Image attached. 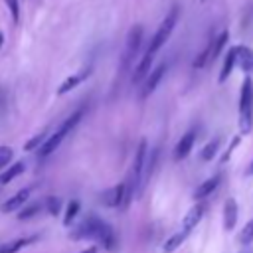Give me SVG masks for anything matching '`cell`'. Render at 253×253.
I'll use <instances>...</instances> for the list:
<instances>
[{
	"label": "cell",
	"mask_w": 253,
	"mask_h": 253,
	"mask_svg": "<svg viewBox=\"0 0 253 253\" xmlns=\"http://www.w3.org/2000/svg\"><path fill=\"white\" fill-rule=\"evenodd\" d=\"M83 115H85V109H83V107H81V109H77V111H73V113H71V115H69V117L59 125V128H57L55 132H51V134L43 140V144H42V146H40V150H38V152H40V156H49L51 152H55V150H57V146L61 144V140H63V138H65V136H67V134L77 126V123L81 121V117H83Z\"/></svg>",
	"instance_id": "cell-1"
},
{
	"label": "cell",
	"mask_w": 253,
	"mask_h": 253,
	"mask_svg": "<svg viewBox=\"0 0 253 253\" xmlns=\"http://www.w3.org/2000/svg\"><path fill=\"white\" fill-rule=\"evenodd\" d=\"M253 128V79L247 75L241 83L239 93V130L249 134Z\"/></svg>",
	"instance_id": "cell-2"
},
{
	"label": "cell",
	"mask_w": 253,
	"mask_h": 253,
	"mask_svg": "<svg viewBox=\"0 0 253 253\" xmlns=\"http://www.w3.org/2000/svg\"><path fill=\"white\" fill-rule=\"evenodd\" d=\"M178 18H180V10H178V6H172L170 12H168V14L164 16V20L160 22L158 30L154 32V36L150 38V43H148V47H146L148 53H152V55L158 53V49L166 43V40H168L170 34L174 32V28H176V24H178Z\"/></svg>",
	"instance_id": "cell-3"
},
{
	"label": "cell",
	"mask_w": 253,
	"mask_h": 253,
	"mask_svg": "<svg viewBox=\"0 0 253 253\" xmlns=\"http://www.w3.org/2000/svg\"><path fill=\"white\" fill-rule=\"evenodd\" d=\"M142 38H144V30H142V26L136 24V26H132V28L128 30V34H126V45H125V55H123L125 65H130L132 57L138 53L140 43H142Z\"/></svg>",
	"instance_id": "cell-4"
},
{
	"label": "cell",
	"mask_w": 253,
	"mask_h": 253,
	"mask_svg": "<svg viewBox=\"0 0 253 253\" xmlns=\"http://www.w3.org/2000/svg\"><path fill=\"white\" fill-rule=\"evenodd\" d=\"M164 71H166V63H158L154 69H150V73L144 77V83H142V89H140V99H146L156 91L158 83L164 77Z\"/></svg>",
	"instance_id": "cell-5"
},
{
	"label": "cell",
	"mask_w": 253,
	"mask_h": 253,
	"mask_svg": "<svg viewBox=\"0 0 253 253\" xmlns=\"http://www.w3.org/2000/svg\"><path fill=\"white\" fill-rule=\"evenodd\" d=\"M101 204L107 206V208H121V206H126V198H125V182L107 188V190L101 194Z\"/></svg>",
	"instance_id": "cell-6"
},
{
	"label": "cell",
	"mask_w": 253,
	"mask_h": 253,
	"mask_svg": "<svg viewBox=\"0 0 253 253\" xmlns=\"http://www.w3.org/2000/svg\"><path fill=\"white\" fill-rule=\"evenodd\" d=\"M30 194H32V188L28 186V188H22V190H18L16 194H12L6 202H2L0 204V211L2 213H12V211H18L28 200H30Z\"/></svg>",
	"instance_id": "cell-7"
},
{
	"label": "cell",
	"mask_w": 253,
	"mask_h": 253,
	"mask_svg": "<svg viewBox=\"0 0 253 253\" xmlns=\"http://www.w3.org/2000/svg\"><path fill=\"white\" fill-rule=\"evenodd\" d=\"M194 142H196V132H194V130H188L186 134H182V138H180V140L176 142V146H174V160H176V162L184 160V158L192 152Z\"/></svg>",
	"instance_id": "cell-8"
},
{
	"label": "cell",
	"mask_w": 253,
	"mask_h": 253,
	"mask_svg": "<svg viewBox=\"0 0 253 253\" xmlns=\"http://www.w3.org/2000/svg\"><path fill=\"white\" fill-rule=\"evenodd\" d=\"M204 211H206V206L204 204H194L190 210H188V213L184 215V219H182V229L186 231V233H192V229L202 221V217H204Z\"/></svg>",
	"instance_id": "cell-9"
},
{
	"label": "cell",
	"mask_w": 253,
	"mask_h": 253,
	"mask_svg": "<svg viewBox=\"0 0 253 253\" xmlns=\"http://www.w3.org/2000/svg\"><path fill=\"white\" fill-rule=\"evenodd\" d=\"M237 213H239L237 202L233 198H227L223 204V229L225 231H231L237 225Z\"/></svg>",
	"instance_id": "cell-10"
},
{
	"label": "cell",
	"mask_w": 253,
	"mask_h": 253,
	"mask_svg": "<svg viewBox=\"0 0 253 253\" xmlns=\"http://www.w3.org/2000/svg\"><path fill=\"white\" fill-rule=\"evenodd\" d=\"M235 65L245 71V73H253V49L247 45H237V53H235Z\"/></svg>",
	"instance_id": "cell-11"
},
{
	"label": "cell",
	"mask_w": 253,
	"mask_h": 253,
	"mask_svg": "<svg viewBox=\"0 0 253 253\" xmlns=\"http://www.w3.org/2000/svg\"><path fill=\"white\" fill-rule=\"evenodd\" d=\"M152 61H154V55L148 53V51H144V55H142V59L138 61V65H136V69H134V73H132V79H130L134 85L140 83V81L150 73V69H152Z\"/></svg>",
	"instance_id": "cell-12"
},
{
	"label": "cell",
	"mask_w": 253,
	"mask_h": 253,
	"mask_svg": "<svg viewBox=\"0 0 253 253\" xmlns=\"http://www.w3.org/2000/svg\"><path fill=\"white\" fill-rule=\"evenodd\" d=\"M219 180H221V176H219V174H215V176H211V178L204 180V182L196 188L194 198H196V200H206L208 196H211V194L215 192V188L219 186Z\"/></svg>",
	"instance_id": "cell-13"
},
{
	"label": "cell",
	"mask_w": 253,
	"mask_h": 253,
	"mask_svg": "<svg viewBox=\"0 0 253 253\" xmlns=\"http://www.w3.org/2000/svg\"><path fill=\"white\" fill-rule=\"evenodd\" d=\"M36 241H38V235L18 237V239H14V241H8V243L0 245V253H18L20 249H24V247H28V245H32V243H36Z\"/></svg>",
	"instance_id": "cell-14"
},
{
	"label": "cell",
	"mask_w": 253,
	"mask_h": 253,
	"mask_svg": "<svg viewBox=\"0 0 253 253\" xmlns=\"http://www.w3.org/2000/svg\"><path fill=\"white\" fill-rule=\"evenodd\" d=\"M91 75V69H87V71H81V73H73V75H69L59 87H57V95H65V93H69L71 89H75L79 83H83L87 77Z\"/></svg>",
	"instance_id": "cell-15"
},
{
	"label": "cell",
	"mask_w": 253,
	"mask_h": 253,
	"mask_svg": "<svg viewBox=\"0 0 253 253\" xmlns=\"http://www.w3.org/2000/svg\"><path fill=\"white\" fill-rule=\"evenodd\" d=\"M97 241H99L107 251H115V249H117V233H115V229H113L107 221L103 223V227H101V233H99Z\"/></svg>",
	"instance_id": "cell-16"
},
{
	"label": "cell",
	"mask_w": 253,
	"mask_h": 253,
	"mask_svg": "<svg viewBox=\"0 0 253 253\" xmlns=\"http://www.w3.org/2000/svg\"><path fill=\"white\" fill-rule=\"evenodd\" d=\"M235 53H237V45L229 47V51L225 53V59H223V65H221V69H219V77H217L219 83L227 81V77L231 75V71H233V67H235Z\"/></svg>",
	"instance_id": "cell-17"
},
{
	"label": "cell",
	"mask_w": 253,
	"mask_h": 253,
	"mask_svg": "<svg viewBox=\"0 0 253 253\" xmlns=\"http://www.w3.org/2000/svg\"><path fill=\"white\" fill-rule=\"evenodd\" d=\"M227 40H229V32L227 30H223V32H219L211 42H210V59H215L221 51H223V47H225V43H227Z\"/></svg>",
	"instance_id": "cell-18"
},
{
	"label": "cell",
	"mask_w": 253,
	"mask_h": 253,
	"mask_svg": "<svg viewBox=\"0 0 253 253\" xmlns=\"http://www.w3.org/2000/svg\"><path fill=\"white\" fill-rule=\"evenodd\" d=\"M188 235H190V233H186L184 229H180V231H176L174 235H170V237L164 241V245H162V253H174V251L186 241Z\"/></svg>",
	"instance_id": "cell-19"
},
{
	"label": "cell",
	"mask_w": 253,
	"mask_h": 253,
	"mask_svg": "<svg viewBox=\"0 0 253 253\" xmlns=\"http://www.w3.org/2000/svg\"><path fill=\"white\" fill-rule=\"evenodd\" d=\"M24 170H26V164H24V162H14V164H10V166L0 174V186L10 184V182H12L14 178H18Z\"/></svg>",
	"instance_id": "cell-20"
},
{
	"label": "cell",
	"mask_w": 253,
	"mask_h": 253,
	"mask_svg": "<svg viewBox=\"0 0 253 253\" xmlns=\"http://www.w3.org/2000/svg\"><path fill=\"white\" fill-rule=\"evenodd\" d=\"M42 208H43V206L38 204V202H36V204H24V206L18 210L20 213H18L16 217H18V219H32L34 215H38V213L42 211Z\"/></svg>",
	"instance_id": "cell-21"
},
{
	"label": "cell",
	"mask_w": 253,
	"mask_h": 253,
	"mask_svg": "<svg viewBox=\"0 0 253 253\" xmlns=\"http://www.w3.org/2000/svg\"><path fill=\"white\" fill-rule=\"evenodd\" d=\"M217 150H219V138H213V140H210V142L202 148L200 158H202L204 162H210V160H213V156L217 154Z\"/></svg>",
	"instance_id": "cell-22"
},
{
	"label": "cell",
	"mask_w": 253,
	"mask_h": 253,
	"mask_svg": "<svg viewBox=\"0 0 253 253\" xmlns=\"http://www.w3.org/2000/svg\"><path fill=\"white\" fill-rule=\"evenodd\" d=\"M79 213V202L77 200H73V202H69L67 206H65V213H63V225L65 227H69L71 225V221L75 219V215Z\"/></svg>",
	"instance_id": "cell-23"
},
{
	"label": "cell",
	"mask_w": 253,
	"mask_h": 253,
	"mask_svg": "<svg viewBox=\"0 0 253 253\" xmlns=\"http://www.w3.org/2000/svg\"><path fill=\"white\" fill-rule=\"evenodd\" d=\"M237 241H239L241 245H251V243H253V219H251V221H247V223H245V227L239 231Z\"/></svg>",
	"instance_id": "cell-24"
},
{
	"label": "cell",
	"mask_w": 253,
	"mask_h": 253,
	"mask_svg": "<svg viewBox=\"0 0 253 253\" xmlns=\"http://www.w3.org/2000/svg\"><path fill=\"white\" fill-rule=\"evenodd\" d=\"M43 208L47 210L49 215H57V213L61 211V198H57V196H47Z\"/></svg>",
	"instance_id": "cell-25"
},
{
	"label": "cell",
	"mask_w": 253,
	"mask_h": 253,
	"mask_svg": "<svg viewBox=\"0 0 253 253\" xmlns=\"http://www.w3.org/2000/svg\"><path fill=\"white\" fill-rule=\"evenodd\" d=\"M47 136H45V132H38L36 136H32L26 144H24V148L26 150H40V146L43 144V140H45Z\"/></svg>",
	"instance_id": "cell-26"
},
{
	"label": "cell",
	"mask_w": 253,
	"mask_h": 253,
	"mask_svg": "<svg viewBox=\"0 0 253 253\" xmlns=\"http://www.w3.org/2000/svg\"><path fill=\"white\" fill-rule=\"evenodd\" d=\"M8 10H10V16H12V22L18 24L20 22V2L18 0H4Z\"/></svg>",
	"instance_id": "cell-27"
},
{
	"label": "cell",
	"mask_w": 253,
	"mask_h": 253,
	"mask_svg": "<svg viewBox=\"0 0 253 253\" xmlns=\"http://www.w3.org/2000/svg\"><path fill=\"white\" fill-rule=\"evenodd\" d=\"M12 156H14V152H12V148H10V146H0V170H2V168H6V166L10 164Z\"/></svg>",
	"instance_id": "cell-28"
},
{
	"label": "cell",
	"mask_w": 253,
	"mask_h": 253,
	"mask_svg": "<svg viewBox=\"0 0 253 253\" xmlns=\"http://www.w3.org/2000/svg\"><path fill=\"white\" fill-rule=\"evenodd\" d=\"M210 49H211V47H210V43H208V45H206V49H204V51L194 59V63H192V65H194V69H200V67H204V65H206V61L210 59Z\"/></svg>",
	"instance_id": "cell-29"
},
{
	"label": "cell",
	"mask_w": 253,
	"mask_h": 253,
	"mask_svg": "<svg viewBox=\"0 0 253 253\" xmlns=\"http://www.w3.org/2000/svg\"><path fill=\"white\" fill-rule=\"evenodd\" d=\"M237 144H239V136H235V138L231 140V144H229V148H227V152L223 154V158H221V162H225V160H227V158L231 156V152H233V148H235Z\"/></svg>",
	"instance_id": "cell-30"
},
{
	"label": "cell",
	"mask_w": 253,
	"mask_h": 253,
	"mask_svg": "<svg viewBox=\"0 0 253 253\" xmlns=\"http://www.w3.org/2000/svg\"><path fill=\"white\" fill-rule=\"evenodd\" d=\"M245 176H253V160L249 162V166L245 168Z\"/></svg>",
	"instance_id": "cell-31"
},
{
	"label": "cell",
	"mask_w": 253,
	"mask_h": 253,
	"mask_svg": "<svg viewBox=\"0 0 253 253\" xmlns=\"http://www.w3.org/2000/svg\"><path fill=\"white\" fill-rule=\"evenodd\" d=\"M79 253H97V247L91 245V247H87V249H83V251H79Z\"/></svg>",
	"instance_id": "cell-32"
},
{
	"label": "cell",
	"mask_w": 253,
	"mask_h": 253,
	"mask_svg": "<svg viewBox=\"0 0 253 253\" xmlns=\"http://www.w3.org/2000/svg\"><path fill=\"white\" fill-rule=\"evenodd\" d=\"M2 43H4V34L0 32V47H2Z\"/></svg>",
	"instance_id": "cell-33"
},
{
	"label": "cell",
	"mask_w": 253,
	"mask_h": 253,
	"mask_svg": "<svg viewBox=\"0 0 253 253\" xmlns=\"http://www.w3.org/2000/svg\"><path fill=\"white\" fill-rule=\"evenodd\" d=\"M204 2H208V0H200V4H204Z\"/></svg>",
	"instance_id": "cell-34"
}]
</instances>
